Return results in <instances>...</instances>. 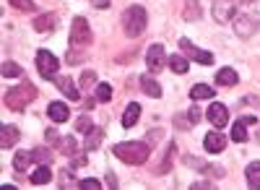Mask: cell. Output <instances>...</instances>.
<instances>
[{
  "label": "cell",
  "mask_w": 260,
  "mask_h": 190,
  "mask_svg": "<svg viewBox=\"0 0 260 190\" xmlns=\"http://www.w3.org/2000/svg\"><path fill=\"white\" fill-rule=\"evenodd\" d=\"M102 138H104L102 128H91L89 133H86V151H94V149H99V146H102Z\"/></svg>",
  "instance_id": "obj_18"
},
{
  "label": "cell",
  "mask_w": 260,
  "mask_h": 190,
  "mask_svg": "<svg viewBox=\"0 0 260 190\" xmlns=\"http://www.w3.org/2000/svg\"><path fill=\"white\" fill-rule=\"evenodd\" d=\"M78 187H83V190H96V187H102V185H99V180H81Z\"/></svg>",
  "instance_id": "obj_33"
},
{
  "label": "cell",
  "mask_w": 260,
  "mask_h": 190,
  "mask_svg": "<svg viewBox=\"0 0 260 190\" xmlns=\"http://www.w3.org/2000/svg\"><path fill=\"white\" fill-rule=\"evenodd\" d=\"M190 97H192L195 102H201V99H211V97H213V89H211V86H206V83H198V86H192Z\"/></svg>",
  "instance_id": "obj_22"
},
{
  "label": "cell",
  "mask_w": 260,
  "mask_h": 190,
  "mask_svg": "<svg viewBox=\"0 0 260 190\" xmlns=\"http://www.w3.org/2000/svg\"><path fill=\"white\" fill-rule=\"evenodd\" d=\"M138 117H141V104L133 102V104H127V110L122 115V125H125V128H133V125L138 122Z\"/></svg>",
  "instance_id": "obj_16"
},
{
  "label": "cell",
  "mask_w": 260,
  "mask_h": 190,
  "mask_svg": "<svg viewBox=\"0 0 260 190\" xmlns=\"http://www.w3.org/2000/svg\"><path fill=\"white\" fill-rule=\"evenodd\" d=\"M112 154L117 159H122L125 164H143L148 159V143H141V141H125V143H117Z\"/></svg>",
  "instance_id": "obj_1"
},
{
  "label": "cell",
  "mask_w": 260,
  "mask_h": 190,
  "mask_svg": "<svg viewBox=\"0 0 260 190\" xmlns=\"http://www.w3.org/2000/svg\"><path fill=\"white\" fill-rule=\"evenodd\" d=\"M50 177H52V172H50V164H42V167H37V170L31 172V182L34 185H47L50 182Z\"/></svg>",
  "instance_id": "obj_17"
},
{
  "label": "cell",
  "mask_w": 260,
  "mask_h": 190,
  "mask_svg": "<svg viewBox=\"0 0 260 190\" xmlns=\"http://www.w3.org/2000/svg\"><path fill=\"white\" fill-rule=\"evenodd\" d=\"M180 50H182L190 60L201 62V66H211V62H213V55H211V52H206V50H201V47H195L187 37H182V39H180Z\"/></svg>",
  "instance_id": "obj_6"
},
{
  "label": "cell",
  "mask_w": 260,
  "mask_h": 190,
  "mask_svg": "<svg viewBox=\"0 0 260 190\" xmlns=\"http://www.w3.org/2000/svg\"><path fill=\"white\" fill-rule=\"evenodd\" d=\"M68 107H65V104L62 102H52L50 104V107H47V117L50 120H55V122H65V120H68Z\"/></svg>",
  "instance_id": "obj_12"
},
{
  "label": "cell",
  "mask_w": 260,
  "mask_h": 190,
  "mask_svg": "<svg viewBox=\"0 0 260 190\" xmlns=\"http://www.w3.org/2000/svg\"><path fill=\"white\" fill-rule=\"evenodd\" d=\"M245 177H247V185L250 187H260V162H252L247 170H245Z\"/></svg>",
  "instance_id": "obj_20"
},
{
  "label": "cell",
  "mask_w": 260,
  "mask_h": 190,
  "mask_svg": "<svg viewBox=\"0 0 260 190\" xmlns=\"http://www.w3.org/2000/svg\"><path fill=\"white\" fill-rule=\"evenodd\" d=\"M37 71L45 81H55L57 78V57L47 50H39L37 52Z\"/></svg>",
  "instance_id": "obj_4"
},
{
  "label": "cell",
  "mask_w": 260,
  "mask_h": 190,
  "mask_svg": "<svg viewBox=\"0 0 260 190\" xmlns=\"http://www.w3.org/2000/svg\"><path fill=\"white\" fill-rule=\"evenodd\" d=\"M11 6H13L16 11H34V8H37L34 0H11Z\"/></svg>",
  "instance_id": "obj_31"
},
{
  "label": "cell",
  "mask_w": 260,
  "mask_h": 190,
  "mask_svg": "<svg viewBox=\"0 0 260 190\" xmlns=\"http://www.w3.org/2000/svg\"><path fill=\"white\" fill-rule=\"evenodd\" d=\"M83 164H86V156L83 154H76L73 156V167H83Z\"/></svg>",
  "instance_id": "obj_37"
},
{
  "label": "cell",
  "mask_w": 260,
  "mask_h": 190,
  "mask_svg": "<svg viewBox=\"0 0 260 190\" xmlns=\"http://www.w3.org/2000/svg\"><path fill=\"white\" fill-rule=\"evenodd\" d=\"M164 62H167L164 47H161V45H151L148 52H146V66H148V71H151V73H161Z\"/></svg>",
  "instance_id": "obj_7"
},
{
  "label": "cell",
  "mask_w": 260,
  "mask_h": 190,
  "mask_svg": "<svg viewBox=\"0 0 260 190\" xmlns=\"http://www.w3.org/2000/svg\"><path fill=\"white\" fill-rule=\"evenodd\" d=\"M45 136H47V143H50V146H55V143L60 146V133H57V131H47Z\"/></svg>",
  "instance_id": "obj_34"
},
{
  "label": "cell",
  "mask_w": 260,
  "mask_h": 190,
  "mask_svg": "<svg viewBox=\"0 0 260 190\" xmlns=\"http://www.w3.org/2000/svg\"><path fill=\"white\" fill-rule=\"evenodd\" d=\"M34 99H37V89L31 86V83H21V86L6 91V104L16 112H24Z\"/></svg>",
  "instance_id": "obj_2"
},
{
  "label": "cell",
  "mask_w": 260,
  "mask_h": 190,
  "mask_svg": "<svg viewBox=\"0 0 260 190\" xmlns=\"http://www.w3.org/2000/svg\"><path fill=\"white\" fill-rule=\"evenodd\" d=\"M31 154H34V162H39V164H50L52 162V154L47 149H34Z\"/></svg>",
  "instance_id": "obj_28"
},
{
  "label": "cell",
  "mask_w": 260,
  "mask_h": 190,
  "mask_svg": "<svg viewBox=\"0 0 260 190\" xmlns=\"http://www.w3.org/2000/svg\"><path fill=\"white\" fill-rule=\"evenodd\" d=\"M91 42V31H89V21L86 18H76L73 21V31H71V47H86Z\"/></svg>",
  "instance_id": "obj_5"
},
{
  "label": "cell",
  "mask_w": 260,
  "mask_h": 190,
  "mask_svg": "<svg viewBox=\"0 0 260 190\" xmlns=\"http://www.w3.org/2000/svg\"><path fill=\"white\" fill-rule=\"evenodd\" d=\"M146 11L141 6H130L125 13H122V29L127 37H141L143 29H146Z\"/></svg>",
  "instance_id": "obj_3"
},
{
  "label": "cell",
  "mask_w": 260,
  "mask_h": 190,
  "mask_svg": "<svg viewBox=\"0 0 260 190\" xmlns=\"http://www.w3.org/2000/svg\"><path fill=\"white\" fill-rule=\"evenodd\" d=\"M31 162H34V154H31V151H18V154H16V159H13L16 172H24Z\"/></svg>",
  "instance_id": "obj_21"
},
{
  "label": "cell",
  "mask_w": 260,
  "mask_h": 190,
  "mask_svg": "<svg viewBox=\"0 0 260 190\" xmlns=\"http://www.w3.org/2000/svg\"><path fill=\"white\" fill-rule=\"evenodd\" d=\"M107 185H110V187H117V180H115L112 172H107Z\"/></svg>",
  "instance_id": "obj_38"
},
{
  "label": "cell",
  "mask_w": 260,
  "mask_h": 190,
  "mask_svg": "<svg viewBox=\"0 0 260 190\" xmlns=\"http://www.w3.org/2000/svg\"><path fill=\"white\" fill-rule=\"evenodd\" d=\"M206 115H208L211 125H216V128H224V125L229 122V110L224 107V104H219V102H213Z\"/></svg>",
  "instance_id": "obj_8"
},
{
  "label": "cell",
  "mask_w": 260,
  "mask_h": 190,
  "mask_svg": "<svg viewBox=\"0 0 260 190\" xmlns=\"http://www.w3.org/2000/svg\"><path fill=\"white\" fill-rule=\"evenodd\" d=\"M185 18L187 21L198 18V0H187V3H185Z\"/></svg>",
  "instance_id": "obj_27"
},
{
  "label": "cell",
  "mask_w": 260,
  "mask_h": 190,
  "mask_svg": "<svg viewBox=\"0 0 260 190\" xmlns=\"http://www.w3.org/2000/svg\"><path fill=\"white\" fill-rule=\"evenodd\" d=\"M94 81H96V76H94V73L89 71V73H83V78H81V86L86 89V86H91V83H94Z\"/></svg>",
  "instance_id": "obj_35"
},
{
  "label": "cell",
  "mask_w": 260,
  "mask_h": 190,
  "mask_svg": "<svg viewBox=\"0 0 260 190\" xmlns=\"http://www.w3.org/2000/svg\"><path fill=\"white\" fill-rule=\"evenodd\" d=\"M141 89L148 94V97H161V86H159V83L154 81V76H151V73H146V76H141Z\"/></svg>",
  "instance_id": "obj_14"
},
{
  "label": "cell",
  "mask_w": 260,
  "mask_h": 190,
  "mask_svg": "<svg viewBox=\"0 0 260 190\" xmlns=\"http://www.w3.org/2000/svg\"><path fill=\"white\" fill-rule=\"evenodd\" d=\"M175 154H177V146L175 143H172L169 146V154H167V162L159 167V172H169V167H172V162H175Z\"/></svg>",
  "instance_id": "obj_29"
},
{
  "label": "cell",
  "mask_w": 260,
  "mask_h": 190,
  "mask_svg": "<svg viewBox=\"0 0 260 190\" xmlns=\"http://www.w3.org/2000/svg\"><path fill=\"white\" fill-rule=\"evenodd\" d=\"M91 128H94V125H91V120L86 117V115H83V117H78V122H76V133H89Z\"/></svg>",
  "instance_id": "obj_30"
},
{
  "label": "cell",
  "mask_w": 260,
  "mask_h": 190,
  "mask_svg": "<svg viewBox=\"0 0 260 190\" xmlns=\"http://www.w3.org/2000/svg\"><path fill=\"white\" fill-rule=\"evenodd\" d=\"M234 16V0H216L213 3V18L224 24V21H232Z\"/></svg>",
  "instance_id": "obj_9"
},
{
  "label": "cell",
  "mask_w": 260,
  "mask_h": 190,
  "mask_svg": "<svg viewBox=\"0 0 260 190\" xmlns=\"http://www.w3.org/2000/svg\"><path fill=\"white\" fill-rule=\"evenodd\" d=\"M3 76L6 78H18L21 76V66H16V62H3Z\"/></svg>",
  "instance_id": "obj_26"
},
{
  "label": "cell",
  "mask_w": 260,
  "mask_h": 190,
  "mask_svg": "<svg viewBox=\"0 0 260 190\" xmlns=\"http://www.w3.org/2000/svg\"><path fill=\"white\" fill-rule=\"evenodd\" d=\"M62 151L68 154V156H76V154H78V151H76V141H73L71 136H68V138L62 141Z\"/></svg>",
  "instance_id": "obj_32"
},
{
  "label": "cell",
  "mask_w": 260,
  "mask_h": 190,
  "mask_svg": "<svg viewBox=\"0 0 260 190\" xmlns=\"http://www.w3.org/2000/svg\"><path fill=\"white\" fill-rule=\"evenodd\" d=\"M187 115H190V122H198V120H201V110H198V107H192Z\"/></svg>",
  "instance_id": "obj_36"
},
{
  "label": "cell",
  "mask_w": 260,
  "mask_h": 190,
  "mask_svg": "<svg viewBox=\"0 0 260 190\" xmlns=\"http://www.w3.org/2000/svg\"><path fill=\"white\" fill-rule=\"evenodd\" d=\"M94 6L96 8H107V6H110V0H94Z\"/></svg>",
  "instance_id": "obj_39"
},
{
  "label": "cell",
  "mask_w": 260,
  "mask_h": 190,
  "mask_svg": "<svg viewBox=\"0 0 260 190\" xmlns=\"http://www.w3.org/2000/svg\"><path fill=\"white\" fill-rule=\"evenodd\" d=\"M169 68L175 73H187V57L185 55H172L169 57Z\"/></svg>",
  "instance_id": "obj_23"
},
{
  "label": "cell",
  "mask_w": 260,
  "mask_h": 190,
  "mask_svg": "<svg viewBox=\"0 0 260 190\" xmlns=\"http://www.w3.org/2000/svg\"><path fill=\"white\" fill-rule=\"evenodd\" d=\"M112 99V86L110 83H96V102H110Z\"/></svg>",
  "instance_id": "obj_25"
},
{
  "label": "cell",
  "mask_w": 260,
  "mask_h": 190,
  "mask_svg": "<svg viewBox=\"0 0 260 190\" xmlns=\"http://www.w3.org/2000/svg\"><path fill=\"white\" fill-rule=\"evenodd\" d=\"M55 24H57V16H55L52 11H47V13H42V16H37V18H34V29H37V31H42V34L52 31V29H55Z\"/></svg>",
  "instance_id": "obj_11"
},
{
  "label": "cell",
  "mask_w": 260,
  "mask_h": 190,
  "mask_svg": "<svg viewBox=\"0 0 260 190\" xmlns=\"http://www.w3.org/2000/svg\"><path fill=\"white\" fill-rule=\"evenodd\" d=\"M203 146H206V151H208V154H219V151H224L226 138H224L219 131H211V133H206V141H203Z\"/></svg>",
  "instance_id": "obj_10"
},
{
  "label": "cell",
  "mask_w": 260,
  "mask_h": 190,
  "mask_svg": "<svg viewBox=\"0 0 260 190\" xmlns=\"http://www.w3.org/2000/svg\"><path fill=\"white\" fill-rule=\"evenodd\" d=\"M237 81H240V76H237L232 68H224V71L216 73V83H219V86H234Z\"/></svg>",
  "instance_id": "obj_19"
},
{
  "label": "cell",
  "mask_w": 260,
  "mask_h": 190,
  "mask_svg": "<svg viewBox=\"0 0 260 190\" xmlns=\"http://www.w3.org/2000/svg\"><path fill=\"white\" fill-rule=\"evenodd\" d=\"M57 86H60V91H62L65 97H68V99H73V102H78V99H81L78 89L73 86V81H71L68 76H60V78H57Z\"/></svg>",
  "instance_id": "obj_15"
},
{
  "label": "cell",
  "mask_w": 260,
  "mask_h": 190,
  "mask_svg": "<svg viewBox=\"0 0 260 190\" xmlns=\"http://www.w3.org/2000/svg\"><path fill=\"white\" fill-rule=\"evenodd\" d=\"M18 138H21L18 128H13V125H3V138H0V146H3V149H13V146L18 143Z\"/></svg>",
  "instance_id": "obj_13"
},
{
  "label": "cell",
  "mask_w": 260,
  "mask_h": 190,
  "mask_svg": "<svg viewBox=\"0 0 260 190\" xmlns=\"http://www.w3.org/2000/svg\"><path fill=\"white\" fill-rule=\"evenodd\" d=\"M245 122H247V120L242 117V120H237V122H234V128H232V138H234L237 143L247 141V128H245Z\"/></svg>",
  "instance_id": "obj_24"
}]
</instances>
